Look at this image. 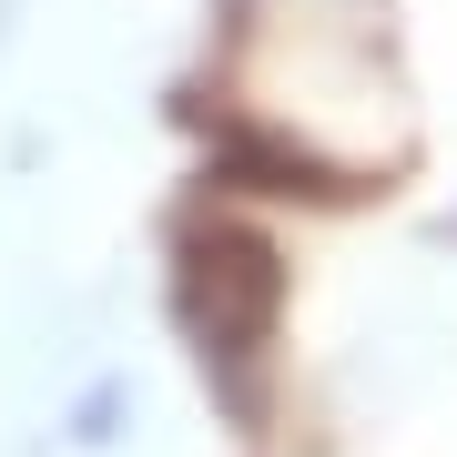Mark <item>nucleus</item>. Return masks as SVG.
<instances>
[{
    "label": "nucleus",
    "mask_w": 457,
    "mask_h": 457,
    "mask_svg": "<svg viewBox=\"0 0 457 457\" xmlns=\"http://www.w3.org/2000/svg\"><path fill=\"white\" fill-rule=\"evenodd\" d=\"M173 305H183V326L204 345V376H224L234 407H254L245 376H254L264 336H275V305H285L275 245L245 234V224H194L183 234V264H173Z\"/></svg>",
    "instance_id": "1"
}]
</instances>
